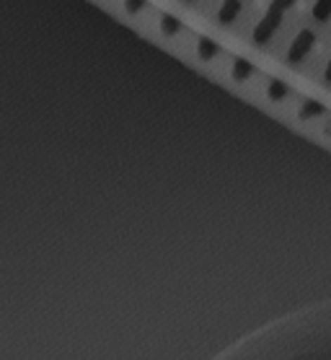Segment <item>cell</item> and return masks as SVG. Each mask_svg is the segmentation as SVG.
Masks as SVG:
<instances>
[{
    "instance_id": "1",
    "label": "cell",
    "mask_w": 331,
    "mask_h": 360,
    "mask_svg": "<svg viewBox=\"0 0 331 360\" xmlns=\"http://www.w3.org/2000/svg\"><path fill=\"white\" fill-rule=\"evenodd\" d=\"M283 16H285V11L283 8H277L275 3L267 8V13L259 18V24L254 26V32H251V39H254V44H267L272 37L277 34V29H280V24H283Z\"/></svg>"
},
{
    "instance_id": "2",
    "label": "cell",
    "mask_w": 331,
    "mask_h": 360,
    "mask_svg": "<svg viewBox=\"0 0 331 360\" xmlns=\"http://www.w3.org/2000/svg\"><path fill=\"white\" fill-rule=\"evenodd\" d=\"M313 47H316V34L311 32V29L298 32L295 34V39L290 41V47H287V63H292V65L303 63V60L313 52Z\"/></svg>"
},
{
    "instance_id": "3",
    "label": "cell",
    "mask_w": 331,
    "mask_h": 360,
    "mask_svg": "<svg viewBox=\"0 0 331 360\" xmlns=\"http://www.w3.org/2000/svg\"><path fill=\"white\" fill-rule=\"evenodd\" d=\"M241 0H223L220 3V11H218V21L223 26L226 24H233L235 18H238V13H241Z\"/></svg>"
},
{
    "instance_id": "4",
    "label": "cell",
    "mask_w": 331,
    "mask_h": 360,
    "mask_svg": "<svg viewBox=\"0 0 331 360\" xmlns=\"http://www.w3.org/2000/svg\"><path fill=\"white\" fill-rule=\"evenodd\" d=\"M326 115V109H323L321 101H316V98H306L303 104H300L298 109V117L303 120V122H308V120H316V117Z\"/></svg>"
},
{
    "instance_id": "5",
    "label": "cell",
    "mask_w": 331,
    "mask_h": 360,
    "mask_svg": "<svg viewBox=\"0 0 331 360\" xmlns=\"http://www.w3.org/2000/svg\"><path fill=\"white\" fill-rule=\"evenodd\" d=\"M231 75H233V81H238V83L249 81L251 75H254V65H251L249 60L235 58V60H233V65H231Z\"/></svg>"
},
{
    "instance_id": "6",
    "label": "cell",
    "mask_w": 331,
    "mask_h": 360,
    "mask_svg": "<svg viewBox=\"0 0 331 360\" xmlns=\"http://www.w3.org/2000/svg\"><path fill=\"white\" fill-rule=\"evenodd\" d=\"M267 96H269V101H283V98L290 96V86H287V83H283L280 78H269Z\"/></svg>"
},
{
    "instance_id": "7",
    "label": "cell",
    "mask_w": 331,
    "mask_h": 360,
    "mask_svg": "<svg viewBox=\"0 0 331 360\" xmlns=\"http://www.w3.org/2000/svg\"><path fill=\"white\" fill-rule=\"evenodd\" d=\"M218 44L212 39H207V37H200L197 39V55H200V60H205V63H210V60L218 58Z\"/></svg>"
},
{
    "instance_id": "8",
    "label": "cell",
    "mask_w": 331,
    "mask_h": 360,
    "mask_svg": "<svg viewBox=\"0 0 331 360\" xmlns=\"http://www.w3.org/2000/svg\"><path fill=\"white\" fill-rule=\"evenodd\" d=\"M161 32L166 34V37H174V34L181 32V21H179L176 16H171V13H163L161 16Z\"/></svg>"
},
{
    "instance_id": "9",
    "label": "cell",
    "mask_w": 331,
    "mask_h": 360,
    "mask_svg": "<svg viewBox=\"0 0 331 360\" xmlns=\"http://www.w3.org/2000/svg\"><path fill=\"white\" fill-rule=\"evenodd\" d=\"M311 13H313L316 21H329L331 18V0H316Z\"/></svg>"
},
{
    "instance_id": "10",
    "label": "cell",
    "mask_w": 331,
    "mask_h": 360,
    "mask_svg": "<svg viewBox=\"0 0 331 360\" xmlns=\"http://www.w3.org/2000/svg\"><path fill=\"white\" fill-rule=\"evenodd\" d=\"M145 8H148V0H124V11H127L129 16H138Z\"/></svg>"
},
{
    "instance_id": "11",
    "label": "cell",
    "mask_w": 331,
    "mask_h": 360,
    "mask_svg": "<svg viewBox=\"0 0 331 360\" xmlns=\"http://www.w3.org/2000/svg\"><path fill=\"white\" fill-rule=\"evenodd\" d=\"M272 3H275L277 8H283L285 13H287V11H290L292 6H295V3H298V0H272Z\"/></svg>"
},
{
    "instance_id": "12",
    "label": "cell",
    "mask_w": 331,
    "mask_h": 360,
    "mask_svg": "<svg viewBox=\"0 0 331 360\" xmlns=\"http://www.w3.org/2000/svg\"><path fill=\"white\" fill-rule=\"evenodd\" d=\"M323 81L331 83V58H329V63H326V70H323Z\"/></svg>"
},
{
    "instance_id": "13",
    "label": "cell",
    "mask_w": 331,
    "mask_h": 360,
    "mask_svg": "<svg viewBox=\"0 0 331 360\" xmlns=\"http://www.w3.org/2000/svg\"><path fill=\"white\" fill-rule=\"evenodd\" d=\"M184 3H194V0H184Z\"/></svg>"
}]
</instances>
